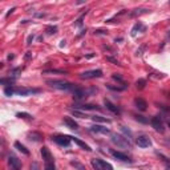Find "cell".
Segmentation results:
<instances>
[{
	"instance_id": "6da1fadb",
	"label": "cell",
	"mask_w": 170,
	"mask_h": 170,
	"mask_svg": "<svg viewBox=\"0 0 170 170\" xmlns=\"http://www.w3.org/2000/svg\"><path fill=\"white\" fill-rule=\"evenodd\" d=\"M47 82L49 86L55 89H60V91H72L75 88V85L70 84L68 81H64V80H47Z\"/></svg>"
},
{
	"instance_id": "7a4b0ae2",
	"label": "cell",
	"mask_w": 170,
	"mask_h": 170,
	"mask_svg": "<svg viewBox=\"0 0 170 170\" xmlns=\"http://www.w3.org/2000/svg\"><path fill=\"white\" fill-rule=\"evenodd\" d=\"M110 140H112V142H113L114 145H117L118 148H121V149L130 148V142H129V140L126 138V137H124V135H121V134L113 133V134L110 135Z\"/></svg>"
},
{
	"instance_id": "3957f363",
	"label": "cell",
	"mask_w": 170,
	"mask_h": 170,
	"mask_svg": "<svg viewBox=\"0 0 170 170\" xmlns=\"http://www.w3.org/2000/svg\"><path fill=\"white\" fill-rule=\"evenodd\" d=\"M102 76V70L100 69H93V70H86V72H82L80 75L82 80H89V79H96V77H101Z\"/></svg>"
},
{
	"instance_id": "277c9868",
	"label": "cell",
	"mask_w": 170,
	"mask_h": 170,
	"mask_svg": "<svg viewBox=\"0 0 170 170\" xmlns=\"http://www.w3.org/2000/svg\"><path fill=\"white\" fill-rule=\"evenodd\" d=\"M8 165H10L11 170H21V162L19 161V158L13 154L8 155Z\"/></svg>"
},
{
	"instance_id": "5b68a950",
	"label": "cell",
	"mask_w": 170,
	"mask_h": 170,
	"mask_svg": "<svg viewBox=\"0 0 170 170\" xmlns=\"http://www.w3.org/2000/svg\"><path fill=\"white\" fill-rule=\"evenodd\" d=\"M151 126L154 128L157 132L160 133H164V122H162V118H161L160 116H155L151 118Z\"/></svg>"
},
{
	"instance_id": "8992f818",
	"label": "cell",
	"mask_w": 170,
	"mask_h": 170,
	"mask_svg": "<svg viewBox=\"0 0 170 170\" xmlns=\"http://www.w3.org/2000/svg\"><path fill=\"white\" fill-rule=\"evenodd\" d=\"M70 140H72V137H68V135H56V137H53V141L56 144H59L60 146H69Z\"/></svg>"
},
{
	"instance_id": "52a82bcc",
	"label": "cell",
	"mask_w": 170,
	"mask_h": 170,
	"mask_svg": "<svg viewBox=\"0 0 170 170\" xmlns=\"http://www.w3.org/2000/svg\"><path fill=\"white\" fill-rule=\"evenodd\" d=\"M16 95H20V96H29V95H33V93H39V89H29V88H13Z\"/></svg>"
},
{
	"instance_id": "ba28073f",
	"label": "cell",
	"mask_w": 170,
	"mask_h": 170,
	"mask_svg": "<svg viewBox=\"0 0 170 170\" xmlns=\"http://www.w3.org/2000/svg\"><path fill=\"white\" fill-rule=\"evenodd\" d=\"M135 142H137V145H138L140 148H149V146H151L150 138L146 137V135H140L138 138L135 140Z\"/></svg>"
},
{
	"instance_id": "9c48e42d",
	"label": "cell",
	"mask_w": 170,
	"mask_h": 170,
	"mask_svg": "<svg viewBox=\"0 0 170 170\" xmlns=\"http://www.w3.org/2000/svg\"><path fill=\"white\" fill-rule=\"evenodd\" d=\"M73 106L79 110H101V108H98L97 105L93 104H76Z\"/></svg>"
},
{
	"instance_id": "30bf717a",
	"label": "cell",
	"mask_w": 170,
	"mask_h": 170,
	"mask_svg": "<svg viewBox=\"0 0 170 170\" xmlns=\"http://www.w3.org/2000/svg\"><path fill=\"white\" fill-rule=\"evenodd\" d=\"M110 153H112V155H113L114 158H117V160L122 161V162H132L130 157H128L125 153H121V151H116V150H112Z\"/></svg>"
},
{
	"instance_id": "8fae6325",
	"label": "cell",
	"mask_w": 170,
	"mask_h": 170,
	"mask_svg": "<svg viewBox=\"0 0 170 170\" xmlns=\"http://www.w3.org/2000/svg\"><path fill=\"white\" fill-rule=\"evenodd\" d=\"M134 105L137 106V109H140L141 112L146 110V108H148V102H146L144 98H141V97L134 98Z\"/></svg>"
},
{
	"instance_id": "7c38bea8",
	"label": "cell",
	"mask_w": 170,
	"mask_h": 170,
	"mask_svg": "<svg viewBox=\"0 0 170 170\" xmlns=\"http://www.w3.org/2000/svg\"><path fill=\"white\" fill-rule=\"evenodd\" d=\"M41 155H43V160H44L45 164H48V162H53V157H52V154H50V151L48 148H43L41 149Z\"/></svg>"
},
{
	"instance_id": "4fadbf2b",
	"label": "cell",
	"mask_w": 170,
	"mask_h": 170,
	"mask_svg": "<svg viewBox=\"0 0 170 170\" xmlns=\"http://www.w3.org/2000/svg\"><path fill=\"white\" fill-rule=\"evenodd\" d=\"M104 104H105V106H106V109H109L112 113H114V114H121V110L118 109V106H116L114 104H112L109 100H104Z\"/></svg>"
},
{
	"instance_id": "5bb4252c",
	"label": "cell",
	"mask_w": 170,
	"mask_h": 170,
	"mask_svg": "<svg viewBox=\"0 0 170 170\" xmlns=\"http://www.w3.org/2000/svg\"><path fill=\"white\" fill-rule=\"evenodd\" d=\"M91 132L108 134V133H109V129H108V128H104V126H101V125H93V126H91Z\"/></svg>"
},
{
	"instance_id": "9a60e30c",
	"label": "cell",
	"mask_w": 170,
	"mask_h": 170,
	"mask_svg": "<svg viewBox=\"0 0 170 170\" xmlns=\"http://www.w3.org/2000/svg\"><path fill=\"white\" fill-rule=\"evenodd\" d=\"M64 122L68 125V128H70V129H79V125H77V122H76L73 118H70V117H64Z\"/></svg>"
},
{
	"instance_id": "2e32d148",
	"label": "cell",
	"mask_w": 170,
	"mask_h": 170,
	"mask_svg": "<svg viewBox=\"0 0 170 170\" xmlns=\"http://www.w3.org/2000/svg\"><path fill=\"white\" fill-rule=\"evenodd\" d=\"M149 10H146V8H135V10H133L132 12L129 13V17H135V16H141L144 15V13H148Z\"/></svg>"
},
{
	"instance_id": "e0dca14e",
	"label": "cell",
	"mask_w": 170,
	"mask_h": 170,
	"mask_svg": "<svg viewBox=\"0 0 170 170\" xmlns=\"http://www.w3.org/2000/svg\"><path fill=\"white\" fill-rule=\"evenodd\" d=\"M92 166H93V169L95 170H105L104 165H102V161L98 160V158H95V160H92Z\"/></svg>"
},
{
	"instance_id": "ac0fdd59",
	"label": "cell",
	"mask_w": 170,
	"mask_h": 170,
	"mask_svg": "<svg viewBox=\"0 0 170 170\" xmlns=\"http://www.w3.org/2000/svg\"><path fill=\"white\" fill-rule=\"evenodd\" d=\"M15 148L17 149L19 151H21V153H23L24 155H29V150H28L27 148H25L24 145H21V144H20L19 141H16V142H15Z\"/></svg>"
},
{
	"instance_id": "d6986e66",
	"label": "cell",
	"mask_w": 170,
	"mask_h": 170,
	"mask_svg": "<svg viewBox=\"0 0 170 170\" xmlns=\"http://www.w3.org/2000/svg\"><path fill=\"white\" fill-rule=\"evenodd\" d=\"M72 141H75L77 145L80 146V148H82L84 150H86V151H92V149H91V146L89 145H86L84 141H81V140H79V138H72Z\"/></svg>"
},
{
	"instance_id": "ffe728a7",
	"label": "cell",
	"mask_w": 170,
	"mask_h": 170,
	"mask_svg": "<svg viewBox=\"0 0 170 170\" xmlns=\"http://www.w3.org/2000/svg\"><path fill=\"white\" fill-rule=\"evenodd\" d=\"M28 138L31 140V141H35V142H39L41 141V134L40 133H36V132H32V133H28Z\"/></svg>"
},
{
	"instance_id": "44dd1931",
	"label": "cell",
	"mask_w": 170,
	"mask_h": 170,
	"mask_svg": "<svg viewBox=\"0 0 170 170\" xmlns=\"http://www.w3.org/2000/svg\"><path fill=\"white\" fill-rule=\"evenodd\" d=\"M91 118L95 121V122H108V124L110 122L109 118H106V117H102V116H92Z\"/></svg>"
},
{
	"instance_id": "7402d4cb",
	"label": "cell",
	"mask_w": 170,
	"mask_h": 170,
	"mask_svg": "<svg viewBox=\"0 0 170 170\" xmlns=\"http://www.w3.org/2000/svg\"><path fill=\"white\" fill-rule=\"evenodd\" d=\"M141 29H142V31H145V27H142L141 23H137V24L133 27V29H132V36H135V35H137V32L141 31Z\"/></svg>"
},
{
	"instance_id": "603a6c76",
	"label": "cell",
	"mask_w": 170,
	"mask_h": 170,
	"mask_svg": "<svg viewBox=\"0 0 170 170\" xmlns=\"http://www.w3.org/2000/svg\"><path fill=\"white\" fill-rule=\"evenodd\" d=\"M45 32H47V35H55L57 32V27L56 25H48L45 28Z\"/></svg>"
},
{
	"instance_id": "cb8c5ba5",
	"label": "cell",
	"mask_w": 170,
	"mask_h": 170,
	"mask_svg": "<svg viewBox=\"0 0 170 170\" xmlns=\"http://www.w3.org/2000/svg\"><path fill=\"white\" fill-rule=\"evenodd\" d=\"M146 85V81L144 79H140L137 80V82H135V86H137V89H144Z\"/></svg>"
},
{
	"instance_id": "d4e9b609",
	"label": "cell",
	"mask_w": 170,
	"mask_h": 170,
	"mask_svg": "<svg viewBox=\"0 0 170 170\" xmlns=\"http://www.w3.org/2000/svg\"><path fill=\"white\" fill-rule=\"evenodd\" d=\"M70 165H72V166H75L77 170H86L84 165L80 164V162H77V161H72V162H70Z\"/></svg>"
},
{
	"instance_id": "484cf974",
	"label": "cell",
	"mask_w": 170,
	"mask_h": 170,
	"mask_svg": "<svg viewBox=\"0 0 170 170\" xmlns=\"http://www.w3.org/2000/svg\"><path fill=\"white\" fill-rule=\"evenodd\" d=\"M106 88L110 89V91H116V92H121L125 89L124 86H114V85H112V84H106Z\"/></svg>"
},
{
	"instance_id": "4316f807",
	"label": "cell",
	"mask_w": 170,
	"mask_h": 170,
	"mask_svg": "<svg viewBox=\"0 0 170 170\" xmlns=\"http://www.w3.org/2000/svg\"><path fill=\"white\" fill-rule=\"evenodd\" d=\"M112 79H113V80H116V81H118L121 85H125V81H124V79L121 77L120 75H117V73H114V75L112 76Z\"/></svg>"
},
{
	"instance_id": "83f0119b",
	"label": "cell",
	"mask_w": 170,
	"mask_h": 170,
	"mask_svg": "<svg viewBox=\"0 0 170 170\" xmlns=\"http://www.w3.org/2000/svg\"><path fill=\"white\" fill-rule=\"evenodd\" d=\"M21 72V69H20V68H16V69H12L10 72V75L12 76V79H15L16 80V77H17V76H19V73Z\"/></svg>"
},
{
	"instance_id": "f1b7e54d",
	"label": "cell",
	"mask_w": 170,
	"mask_h": 170,
	"mask_svg": "<svg viewBox=\"0 0 170 170\" xmlns=\"http://www.w3.org/2000/svg\"><path fill=\"white\" fill-rule=\"evenodd\" d=\"M16 116L19 117V118H32V116L29 113H25V112H19V113L16 114Z\"/></svg>"
},
{
	"instance_id": "f546056e",
	"label": "cell",
	"mask_w": 170,
	"mask_h": 170,
	"mask_svg": "<svg viewBox=\"0 0 170 170\" xmlns=\"http://www.w3.org/2000/svg\"><path fill=\"white\" fill-rule=\"evenodd\" d=\"M0 82H1V84H3V85H6V84H13V82H15V79H11V77H10V79H1V80H0Z\"/></svg>"
},
{
	"instance_id": "4dcf8cb0",
	"label": "cell",
	"mask_w": 170,
	"mask_h": 170,
	"mask_svg": "<svg viewBox=\"0 0 170 170\" xmlns=\"http://www.w3.org/2000/svg\"><path fill=\"white\" fill-rule=\"evenodd\" d=\"M4 93H6V96H12L13 93H15V91H13V88H10V86H8V88L4 89Z\"/></svg>"
},
{
	"instance_id": "1f68e13d",
	"label": "cell",
	"mask_w": 170,
	"mask_h": 170,
	"mask_svg": "<svg viewBox=\"0 0 170 170\" xmlns=\"http://www.w3.org/2000/svg\"><path fill=\"white\" fill-rule=\"evenodd\" d=\"M45 170H56L53 162H48V164H45Z\"/></svg>"
},
{
	"instance_id": "d6a6232c",
	"label": "cell",
	"mask_w": 170,
	"mask_h": 170,
	"mask_svg": "<svg viewBox=\"0 0 170 170\" xmlns=\"http://www.w3.org/2000/svg\"><path fill=\"white\" fill-rule=\"evenodd\" d=\"M106 60H108V61H110V63H113L114 65H121L120 61L116 60V59H113V57H110V56H108V57H106Z\"/></svg>"
},
{
	"instance_id": "836d02e7",
	"label": "cell",
	"mask_w": 170,
	"mask_h": 170,
	"mask_svg": "<svg viewBox=\"0 0 170 170\" xmlns=\"http://www.w3.org/2000/svg\"><path fill=\"white\" fill-rule=\"evenodd\" d=\"M44 73H63V75H66V72H63V70H57V69H49V70H45Z\"/></svg>"
},
{
	"instance_id": "e575fe53",
	"label": "cell",
	"mask_w": 170,
	"mask_h": 170,
	"mask_svg": "<svg viewBox=\"0 0 170 170\" xmlns=\"http://www.w3.org/2000/svg\"><path fill=\"white\" fill-rule=\"evenodd\" d=\"M145 49H146V47H145V45H142V47L140 48V49H137V52H135V56H141L142 52H144Z\"/></svg>"
},
{
	"instance_id": "d590c367",
	"label": "cell",
	"mask_w": 170,
	"mask_h": 170,
	"mask_svg": "<svg viewBox=\"0 0 170 170\" xmlns=\"http://www.w3.org/2000/svg\"><path fill=\"white\" fill-rule=\"evenodd\" d=\"M108 32L104 31V29H97V31H95V35H106Z\"/></svg>"
},
{
	"instance_id": "8d00e7d4",
	"label": "cell",
	"mask_w": 170,
	"mask_h": 170,
	"mask_svg": "<svg viewBox=\"0 0 170 170\" xmlns=\"http://www.w3.org/2000/svg\"><path fill=\"white\" fill-rule=\"evenodd\" d=\"M122 130H124V133H125V134H128V135H129V137H130V135H132V132H130V130H128V129H126V128H124V126H122Z\"/></svg>"
},
{
	"instance_id": "74e56055",
	"label": "cell",
	"mask_w": 170,
	"mask_h": 170,
	"mask_svg": "<svg viewBox=\"0 0 170 170\" xmlns=\"http://www.w3.org/2000/svg\"><path fill=\"white\" fill-rule=\"evenodd\" d=\"M135 118H137V120H140L141 122H148V121H146L145 118H142V116H135Z\"/></svg>"
},
{
	"instance_id": "f35d334b",
	"label": "cell",
	"mask_w": 170,
	"mask_h": 170,
	"mask_svg": "<svg viewBox=\"0 0 170 170\" xmlns=\"http://www.w3.org/2000/svg\"><path fill=\"white\" fill-rule=\"evenodd\" d=\"M32 40H33V36H29V37L27 39V44L29 45V44H31V41H32Z\"/></svg>"
},
{
	"instance_id": "ab89813d",
	"label": "cell",
	"mask_w": 170,
	"mask_h": 170,
	"mask_svg": "<svg viewBox=\"0 0 170 170\" xmlns=\"http://www.w3.org/2000/svg\"><path fill=\"white\" fill-rule=\"evenodd\" d=\"M31 56H32V53H31V52H27V55H25V60H28V59H31Z\"/></svg>"
},
{
	"instance_id": "60d3db41",
	"label": "cell",
	"mask_w": 170,
	"mask_h": 170,
	"mask_svg": "<svg viewBox=\"0 0 170 170\" xmlns=\"http://www.w3.org/2000/svg\"><path fill=\"white\" fill-rule=\"evenodd\" d=\"M13 57H15V56H13V55H8V60H12Z\"/></svg>"
},
{
	"instance_id": "b9f144b4",
	"label": "cell",
	"mask_w": 170,
	"mask_h": 170,
	"mask_svg": "<svg viewBox=\"0 0 170 170\" xmlns=\"http://www.w3.org/2000/svg\"><path fill=\"white\" fill-rule=\"evenodd\" d=\"M64 45H65V40H63V41H61V44H60V47H64Z\"/></svg>"
},
{
	"instance_id": "7bdbcfd3",
	"label": "cell",
	"mask_w": 170,
	"mask_h": 170,
	"mask_svg": "<svg viewBox=\"0 0 170 170\" xmlns=\"http://www.w3.org/2000/svg\"><path fill=\"white\" fill-rule=\"evenodd\" d=\"M166 170H170V164H167V165H166Z\"/></svg>"
},
{
	"instance_id": "ee69618b",
	"label": "cell",
	"mask_w": 170,
	"mask_h": 170,
	"mask_svg": "<svg viewBox=\"0 0 170 170\" xmlns=\"http://www.w3.org/2000/svg\"><path fill=\"white\" fill-rule=\"evenodd\" d=\"M167 37H170V32H169V33H167Z\"/></svg>"
},
{
	"instance_id": "f6af8a7d",
	"label": "cell",
	"mask_w": 170,
	"mask_h": 170,
	"mask_svg": "<svg viewBox=\"0 0 170 170\" xmlns=\"http://www.w3.org/2000/svg\"><path fill=\"white\" fill-rule=\"evenodd\" d=\"M167 125H169V128H170V121H169V124H167Z\"/></svg>"
}]
</instances>
